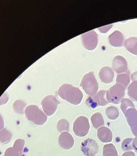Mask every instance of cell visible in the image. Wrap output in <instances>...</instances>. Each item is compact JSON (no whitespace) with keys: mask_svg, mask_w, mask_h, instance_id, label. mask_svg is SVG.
<instances>
[{"mask_svg":"<svg viewBox=\"0 0 137 156\" xmlns=\"http://www.w3.org/2000/svg\"><path fill=\"white\" fill-rule=\"evenodd\" d=\"M57 129L59 132H68L69 130V123L65 119H61L57 122Z\"/></svg>","mask_w":137,"mask_h":156,"instance_id":"obj_24","label":"cell"},{"mask_svg":"<svg viewBox=\"0 0 137 156\" xmlns=\"http://www.w3.org/2000/svg\"><path fill=\"white\" fill-rule=\"evenodd\" d=\"M97 136L100 141L108 143L112 141V133L110 129L105 126H102L97 129Z\"/></svg>","mask_w":137,"mask_h":156,"instance_id":"obj_14","label":"cell"},{"mask_svg":"<svg viewBox=\"0 0 137 156\" xmlns=\"http://www.w3.org/2000/svg\"><path fill=\"white\" fill-rule=\"evenodd\" d=\"M125 88L122 85L116 84L106 92V98L109 102L119 104L124 97Z\"/></svg>","mask_w":137,"mask_h":156,"instance_id":"obj_4","label":"cell"},{"mask_svg":"<svg viewBox=\"0 0 137 156\" xmlns=\"http://www.w3.org/2000/svg\"><path fill=\"white\" fill-rule=\"evenodd\" d=\"M131 80H132V82H137V72L133 73V74L131 75Z\"/></svg>","mask_w":137,"mask_h":156,"instance_id":"obj_32","label":"cell"},{"mask_svg":"<svg viewBox=\"0 0 137 156\" xmlns=\"http://www.w3.org/2000/svg\"><path fill=\"white\" fill-rule=\"evenodd\" d=\"M127 95L134 101L137 102V82H132L127 89Z\"/></svg>","mask_w":137,"mask_h":156,"instance_id":"obj_21","label":"cell"},{"mask_svg":"<svg viewBox=\"0 0 137 156\" xmlns=\"http://www.w3.org/2000/svg\"><path fill=\"white\" fill-rule=\"evenodd\" d=\"M124 45L127 50L132 54L137 55V37H131L125 41Z\"/></svg>","mask_w":137,"mask_h":156,"instance_id":"obj_16","label":"cell"},{"mask_svg":"<svg viewBox=\"0 0 137 156\" xmlns=\"http://www.w3.org/2000/svg\"><path fill=\"white\" fill-rule=\"evenodd\" d=\"M89 128V119L85 116H79L74 122L73 131L77 136H85L88 134Z\"/></svg>","mask_w":137,"mask_h":156,"instance_id":"obj_5","label":"cell"},{"mask_svg":"<svg viewBox=\"0 0 137 156\" xmlns=\"http://www.w3.org/2000/svg\"><path fill=\"white\" fill-rule=\"evenodd\" d=\"M24 144H25V141L24 140L18 139L16 140L14 142L13 148L16 151H17L18 152H23Z\"/></svg>","mask_w":137,"mask_h":156,"instance_id":"obj_27","label":"cell"},{"mask_svg":"<svg viewBox=\"0 0 137 156\" xmlns=\"http://www.w3.org/2000/svg\"><path fill=\"white\" fill-rule=\"evenodd\" d=\"M59 146L66 150L71 149L74 145V139L71 134L68 132L61 133L58 140Z\"/></svg>","mask_w":137,"mask_h":156,"instance_id":"obj_12","label":"cell"},{"mask_svg":"<svg viewBox=\"0 0 137 156\" xmlns=\"http://www.w3.org/2000/svg\"><path fill=\"white\" fill-rule=\"evenodd\" d=\"M4 156H23V152H18L16 151L13 147H10L5 151Z\"/></svg>","mask_w":137,"mask_h":156,"instance_id":"obj_28","label":"cell"},{"mask_svg":"<svg viewBox=\"0 0 137 156\" xmlns=\"http://www.w3.org/2000/svg\"><path fill=\"white\" fill-rule=\"evenodd\" d=\"M131 108H135V105L131 100L127 98L123 99L120 102V109L122 110L123 114H124L127 110Z\"/></svg>","mask_w":137,"mask_h":156,"instance_id":"obj_23","label":"cell"},{"mask_svg":"<svg viewBox=\"0 0 137 156\" xmlns=\"http://www.w3.org/2000/svg\"><path fill=\"white\" fill-rule=\"evenodd\" d=\"M25 106L26 104L21 100H16L13 104V109L18 114H24V109Z\"/></svg>","mask_w":137,"mask_h":156,"instance_id":"obj_25","label":"cell"},{"mask_svg":"<svg viewBox=\"0 0 137 156\" xmlns=\"http://www.w3.org/2000/svg\"><path fill=\"white\" fill-rule=\"evenodd\" d=\"M8 101V97L6 93H4L3 95H2V97L0 99V105L3 104H6L7 101Z\"/></svg>","mask_w":137,"mask_h":156,"instance_id":"obj_30","label":"cell"},{"mask_svg":"<svg viewBox=\"0 0 137 156\" xmlns=\"http://www.w3.org/2000/svg\"><path fill=\"white\" fill-rule=\"evenodd\" d=\"M12 134L6 129H3L0 131V142L3 144H6L12 139Z\"/></svg>","mask_w":137,"mask_h":156,"instance_id":"obj_22","label":"cell"},{"mask_svg":"<svg viewBox=\"0 0 137 156\" xmlns=\"http://www.w3.org/2000/svg\"><path fill=\"white\" fill-rule=\"evenodd\" d=\"M41 104L45 114L50 116L55 113L59 102L55 97L50 95L45 97Z\"/></svg>","mask_w":137,"mask_h":156,"instance_id":"obj_7","label":"cell"},{"mask_svg":"<svg viewBox=\"0 0 137 156\" xmlns=\"http://www.w3.org/2000/svg\"><path fill=\"white\" fill-rule=\"evenodd\" d=\"M132 138H127L123 140L122 144V149L124 151H128L133 150L132 147Z\"/></svg>","mask_w":137,"mask_h":156,"instance_id":"obj_26","label":"cell"},{"mask_svg":"<svg viewBox=\"0 0 137 156\" xmlns=\"http://www.w3.org/2000/svg\"><path fill=\"white\" fill-rule=\"evenodd\" d=\"M127 122L131 128L133 135L137 136V110L135 108H131L124 113Z\"/></svg>","mask_w":137,"mask_h":156,"instance_id":"obj_10","label":"cell"},{"mask_svg":"<svg viewBox=\"0 0 137 156\" xmlns=\"http://www.w3.org/2000/svg\"><path fill=\"white\" fill-rule=\"evenodd\" d=\"M58 94L62 99L74 105L80 104L83 98L80 89L69 84H64L59 87Z\"/></svg>","mask_w":137,"mask_h":156,"instance_id":"obj_1","label":"cell"},{"mask_svg":"<svg viewBox=\"0 0 137 156\" xmlns=\"http://www.w3.org/2000/svg\"><path fill=\"white\" fill-rule=\"evenodd\" d=\"M116 82L117 84L122 85L127 89L130 83V72L127 71L124 74H118L116 78Z\"/></svg>","mask_w":137,"mask_h":156,"instance_id":"obj_18","label":"cell"},{"mask_svg":"<svg viewBox=\"0 0 137 156\" xmlns=\"http://www.w3.org/2000/svg\"><path fill=\"white\" fill-rule=\"evenodd\" d=\"M91 120L93 127L95 129H99V127L103 126L105 125L103 116L99 112H95V114H93L91 116Z\"/></svg>","mask_w":137,"mask_h":156,"instance_id":"obj_17","label":"cell"},{"mask_svg":"<svg viewBox=\"0 0 137 156\" xmlns=\"http://www.w3.org/2000/svg\"><path fill=\"white\" fill-rule=\"evenodd\" d=\"M105 114L108 118L110 120H115L119 117L118 108L114 106H110L106 108Z\"/></svg>","mask_w":137,"mask_h":156,"instance_id":"obj_20","label":"cell"},{"mask_svg":"<svg viewBox=\"0 0 137 156\" xmlns=\"http://www.w3.org/2000/svg\"><path fill=\"white\" fill-rule=\"evenodd\" d=\"M122 156H135V153L132 151H127L124 153Z\"/></svg>","mask_w":137,"mask_h":156,"instance_id":"obj_33","label":"cell"},{"mask_svg":"<svg viewBox=\"0 0 137 156\" xmlns=\"http://www.w3.org/2000/svg\"><path fill=\"white\" fill-rule=\"evenodd\" d=\"M132 147H133V150L137 153V136L133 139L132 142Z\"/></svg>","mask_w":137,"mask_h":156,"instance_id":"obj_31","label":"cell"},{"mask_svg":"<svg viewBox=\"0 0 137 156\" xmlns=\"http://www.w3.org/2000/svg\"><path fill=\"white\" fill-rule=\"evenodd\" d=\"M4 127V121L2 116L0 115V130H2Z\"/></svg>","mask_w":137,"mask_h":156,"instance_id":"obj_34","label":"cell"},{"mask_svg":"<svg viewBox=\"0 0 137 156\" xmlns=\"http://www.w3.org/2000/svg\"><path fill=\"white\" fill-rule=\"evenodd\" d=\"M110 44L114 47H122L124 43V36L118 30H115L109 36Z\"/></svg>","mask_w":137,"mask_h":156,"instance_id":"obj_15","label":"cell"},{"mask_svg":"<svg viewBox=\"0 0 137 156\" xmlns=\"http://www.w3.org/2000/svg\"><path fill=\"white\" fill-rule=\"evenodd\" d=\"M99 75L102 82L105 84H109L113 81L114 73L112 68L108 66L102 68L100 70Z\"/></svg>","mask_w":137,"mask_h":156,"instance_id":"obj_13","label":"cell"},{"mask_svg":"<svg viewBox=\"0 0 137 156\" xmlns=\"http://www.w3.org/2000/svg\"><path fill=\"white\" fill-rule=\"evenodd\" d=\"M25 115L28 120L37 125L44 124L47 120L46 115L37 105H29L26 108Z\"/></svg>","mask_w":137,"mask_h":156,"instance_id":"obj_3","label":"cell"},{"mask_svg":"<svg viewBox=\"0 0 137 156\" xmlns=\"http://www.w3.org/2000/svg\"><path fill=\"white\" fill-rule=\"evenodd\" d=\"M103 156H118L116 147L113 144H108L103 146Z\"/></svg>","mask_w":137,"mask_h":156,"instance_id":"obj_19","label":"cell"},{"mask_svg":"<svg viewBox=\"0 0 137 156\" xmlns=\"http://www.w3.org/2000/svg\"><path fill=\"white\" fill-rule=\"evenodd\" d=\"M112 67L114 71L117 74H122L127 72V62L124 57L117 55L114 57L112 61Z\"/></svg>","mask_w":137,"mask_h":156,"instance_id":"obj_11","label":"cell"},{"mask_svg":"<svg viewBox=\"0 0 137 156\" xmlns=\"http://www.w3.org/2000/svg\"><path fill=\"white\" fill-rule=\"evenodd\" d=\"M81 151L86 156H94L99 151V146L94 140L87 138L81 144Z\"/></svg>","mask_w":137,"mask_h":156,"instance_id":"obj_8","label":"cell"},{"mask_svg":"<svg viewBox=\"0 0 137 156\" xmlns=\"http://www.w3.org/2000/svg\"><path fill=\"white\" fill-rule=\"evenodd\" d=\"M80 87L89 96H93L97 93L99 85L93 72H89L83 76Z\"/></svg>","mask_w":137,"mask_h":156,"instance_id":"obj_2","label":"cell"},{"mask_svg":"<svg viewBox=\"0 0 137 156\" xmlns=\"http://www.w3.org/2000/svg\"><path fill=\"white\" fill-rule=\"evenodd\" d=\"M112 25H109L105 26L104 27L99 28L98 30H99L100 32L102 33H106L107 32H108L112 28Z\"/></svg>","mask_w":137,"mask_h":156,"instance_id":"obj_29","label":"cell"},{"mask_svg":"<svg viewBox=\"0 0 137 156\" xmlns=\"http://www.w3.org/2000/svg\"><path fill=\"white\" fill-rule=\"evenodd\" d=\"M82 40L84 46L88 50H93L97 47L98 35L94 30H92L82 34Z\"/></svg>","mask_w":137,"mask_h":156,"instance_id":"obj_9","label":"cell"},{"mask_svg":"<svg viewBox=\"0 0 137 156\" xmlns=\"http://www.w3.org/2000/svg\"><path fill=\"white\" fill-rule=\"evenodd\" d=\"M107 91L100 90L95 95L89 96L86 100V104L89 107L95 108L98 106H105L109 104L107 100L105 99V94Z\"/></svg>","mask_w":137,"mask_h":156,"instance_id":"obj_6","label":"cell"}]
</instances>
